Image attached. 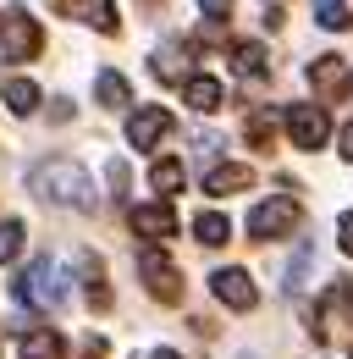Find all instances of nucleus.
<instances>
[{"label":"nucleus","mask_w":353,"mask_h":359,"mask_svg":"<svg viewBox=\"0 0 353 359\" xmlns=\"http://www.w3.org/2000/svg\"><path fill=\"white\" fill-rule=\"evenodd\" d=\"M309 78H314L320 89H331V83H342V67H337V55H320V61L309 67Z\"/></svg>","instance_id":"22"},{"label":"nucleus","mask_w":353,"mask_h":359,"mask_svg":"<svg viewBox=\"0 0 353 359\" xmlns=\"http://www.w3.org/2000/svg\"><path fill=\"white\" fill-rule=\"evenodd\" d=\"M166 133H172V111H166V105H144V111L127 116V144L132 149H155Z\"/></svg>","instance_id":"7"},{"label":"nucleus","mask_w":353,"mask_h":359,"mask_svg":"<svg viewBox=\"0 0 353 359\" xmlns=\"http://www.w3.org/2000/svg\"><path fill=\"white\" fill-rule=\"evenodd\" d=\"M193 149H199V155H216L221 138H216V133H199V138H193Z\"/></svg>","instance_id":"26"},{"label":"nucleus","mask_w":353,"mask_h":359,"mask_svg":"<svg viewBox=\"0 0 353 359\" xmlns=\"http://www.w3.org/2000/svg\"><path fill=\"white\" fill-rule=\"evenodd\" d=\"M309 260H314V249H309V243H298V260L287 266V293H298V287H304V276H309Z\"/></svg>","instance_id":"23"},{"label":"nucleus","mask_w":353,"mask_h":359,"mask_svg":"<svg viewBox=\"0 0 353 359\" xmlns=\"http://www.w3.org/2000/svg\"><path fill=\"white\" fill-rule=\"evenodd\" d=\"M6 105H11V111H17V116H34V111H39V83H34V78H6Z\"/></svg>","instance_id":"12"},{"label":"nucleus","mask_w":353,"mask_h":359,"mask_svg":"<svg viewBox=\"0 0 353 359\" xmlns=\"http://www.w3.org/2000/svg\"><path fill=\"white\" fill-rule=\"evenodd\" d=\"M149 359H182V354H172V348H155V354H149Z\"/></svg>","instance_id":"28"},{"label":"nucleus","mask_w":353,"mask_h":359,"mask_svg":"<svg viewBox=\"0 0 353 359\" xmlns=\"http://www.w3.org/2000/svg\"><path fill=\"white\" fill-rule=\"evenodd\" d=\"M298 226V205L293 199H260L254 210H249V238H282V232H293Z\"/></svg>","instance_id":"5"},{"label":"nucleus","mask_w":353,"mask_h":359,"mask_svg":"<svg viewBox=\"0 0 353 359\" xmlns=\"http://www.w3.org/2000/svg\"><path fill=\"white\" fill-rule=\"evenodd\" d=\"M155 78H160V83H176V78H182V50H155Z\"/></svg>","instance_id":"20"},{"label":"nucleus","mask_w":353,"mask_h":359,"mask_svg":"<svg viewBox=\"0 0 353 359\" xmlns=\"http://www.w3.org/2000/svg\"><path fill=\"white\" fill-rule=\"evenodd\" d=\"M17 304H34V310H55L61 299H67V287H61V271H55V260H34V266L17 276Z\"/></svg>","instance_id":"2"},{"label":"nucleus","mask_w":353,"mask_h":359,"mask_svg":"<svg viewBox=\"0 0 353 359\" xmlns=\"http://www.w3.org/2000/svg\"><path fill=\"white\" fill-rule=\"evenodd\" d=\"M138 276L149 282V293H155L160 304H176V299H182V276H176V266L160 249H144V255H138Z\"/></svg>","instance_id":"6"},{"label":"nucleus","mask_w":353,"mask_h":359,"mask_svg":"<svg viewBox=\"0 0 353 359\" xmlns=\"http://www.w3.org/2000/svg\"><path fill=\"white\" fill-rule=\"evenodd\" d=\"M22 255V222H0V260Z\"/></svg>","instance_id":"21"},{"label":"nucleus","mask_w":353,"mask_h":359,"mask_svg":"<svg viewBox=\"0 0 353 359\" xmlns=\"http://www.w3.org/2000/svg\"><path fill=\"white\" fill-rule=\"evenodd\" d=\"M232 67H237V78H265V45H237Z\"/></svg>","instance_id":"18"},{"label":"nucleus","mask_w":353,"mask_h":359,"mask_svg":"<svg viewBox=\"0 0 353 359\" xmlns=\"http://www.w3.org/2000/svg\"><path fill=\"white\" fill-rule=\"evenodd\" d=\"M55 11L61 17H78L88 28H99V34L116 28V0H55Z\"/></svg>","instance_id":"9"},{"label":"nucleus","mask_w":353,"mask_h":359,"mask_svg":"<svg viewBox=\"0 0 353 359\" xmlns=\"http://www.w3.org/2000/svg\"><path fill=\"white\" fill-rule=\"evenodd\" d=\"M199 11H205V17H210V22H221V17H226V11H232V0H199Z\"/></svg>","instance_id":"24"},{"label":"nucleus","mask_w":353,"mask_h":359,"mask_svg":"<svg viewBox=\"0 0 353 359\" xmlns=\"http://www.w3.org/2000/svg\"><path fill=\"white\" fill-rule=\"evenodd\" d=\"M193 238H199V243H205V249H221V243H226V238H232V222H226V216H221V210H205V216H199V222H193Z\"/></svg>","instance_id":"14"},{"label":"nucleus","mask_w":353,"mask_h":359,"mask_svg":"<svg viewBox=\"0 0 353 359\" xmlns=\"http://www.w3.org/2000/svg\"><path fill=\"white\" fill-rule=\"evenodd\" d=\"M337 243H342V249H348V255H353V210H348V216H342V222H337Z\"/></svg>","instance_id":"25"},{"label":"nucleus","mask_w":353,"mask_h":359,"mask_svg":"<svg viewBox=\"0 0 353 359\" xmlns=\"http://www.w3.org/2000/svg\"><path fill=\"white\" fill-rule=\"evenodd\" d=\"M337 144H342V155H348V161H353V122H348V128H342V138H337Z\"/></svg>","instance_id":"27"},{"label":"nucleus","mask_w":353,"mask_h":359,"mask_svg":"<svg viewBox=\"0 0 353 359\" xmlns=\"http://www.w3.org/2000/svg\"><path fill=\"white\" fill-rule=\"evenodd\" d=\"M182 100L199 111V116H210V111H221V100H226V89H221L216 78H188L182 83Z\"/></svg>","instance_id":"11"},{"label":"nucleus","mask_w":353,"mask_h":359,"mask_svg":"<svg viewBox=\"0 0 353 359\" xmlns=\"http://www.w3.org/2000/svg\"><path fill=\"white\" fill-rule=\"evenodd\" d=\"M0 50H6V61H34L44 50V34H39V22L28 17V11H0Z\"/></svg>","instance_id":"3"},{"label":"nucleus","mask_w":353,"mask_h":359,"mask_svg":"<svg viewBox=\"0 0 353 359\" xmlns=\"http://www.w3.org/2000/svg\"><path fill=\"white\" fill-rule=\"evenodd\" d=\"M287 133L298 149H326V138H331L326 105H287Z\"/></svg>","instance_id":"4"},{"label":"nucleus","mask_w":353,"mask_h":359,"mask_svg":"<svg viewBox=\"0 0 353 359\" xmlns=\"http://www.w3.org/2000/svg\"><path fill=\"white\" fill-rule=\"evenodd\" d=\"M210 287H216V299L226 304V310H254V304H260V293H254L249 271H237V266L216 271V276H210Z\"/></svg>","instance_id":"8"},{"label":"nucleus","mask_w":353,"mask_h":359,"mask_svg":"<svg viewBox=\"0 0 353 359\" xmlns=\"http://www.w3.org/2000/svg\"><path fill=\"white\" fill-rule=\"evenodd\" d=\"M314 22L320 28H353V17H348V0H314Z\"/></svg>","instance_id":"17"},{"label":"nucleus","mask_w":353,"mask_h":359,"mask_svg":"<svg viewBox=\"0 0 353 359\" xmlns=\"http://www.w3.org/2000/svg\"><path fill=\"white\" fill-rule=\"evenodd\" d=\"M28 188L39 194L44 205H72V210H94V182L78 161H39L34 172H28Z\"/></svg>","instance_id":"1"},{"label":"nucleus","mask_w":353,"mask_h":359,"mask_svg":"<svg viewBox=\"0 0 353 359\" xmlns=\"http://www.w3.org/2000/svg\"><path fill=\"white\" fill-rule=\"evenodd\" d=\"M94 94H99V105H111V111H116V105H127V100H132L127 78H122V72H111V67H105V72L94 78Z\"/></svg>","instance_id":"15"},{"label":"nucleus","mask_w":353,"mask_h":359,"mask_svg":"<svg viewBox=\"0 0 353 359\" xmlns=\"http://www.w3.org/2000/svg\"><path fill=\"white\" fill-rule=\"evenodd\" d=\"M254 172L249 166H210V177H205V194H237V188H249Z\"/></svg>","instance_id":"13"},{"label":"nucleus","mask_w":353,"mask_h":359,"mask_svg":"<svg viewBox=\"0 0 353 359\" xmlns=\"http://www.w3.org/2000/svg\"><path fill=\"white\" fill-rule=\"evenodd\" d=\"M149 188L155 194H176L182 188V161H155L149 166Z\"/></svg>","instance_id":"19"},{"label":"nucleus","mask_w":353,"mask_h":359,"mask_svg":"<svg viewBox=\"0 0 353 359\" xmlns=\"http://www.w3.org/2000/svg\"><path fill=\"white\" fill-rule=\"evenodd\" d=\"M132 232H138V238H172L176 210L172 205H138V210H132Z\"/></svg>","instance_id":"10"},{"label":"nucleus","mask_w":353,"mask_h":359,"mask_svg":"<svg viewBox=\"0 0 353 359\" xmlns=\"http://www.w3.org/2000/svg\"><path fill=\"white\" fill-rule=\"evenodd\" d=\"M67 348H61V337L50 332V326H39V332H28L22 337V359H61Z\"/></svg>","instance_id":"16"}]
</instances>
